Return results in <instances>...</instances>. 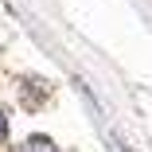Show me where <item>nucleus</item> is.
<instances>
[{
	"label": "nucleus",
	"mask_w": 152,
	"mask_h": 152,
	"mask_svg": "<svg viewBox=\"0 0 152 152\" xmlns=\"http://www.w3.org/2000/svg\"><path fill=\"white\" fill-rule=\"evenodd\" d=\"M20 152H63V148H55V144H51L47 137H31V140H27V144H23Z\"/></svg>",
	"instance_id": "nucleus-1"
}]
</instances>
